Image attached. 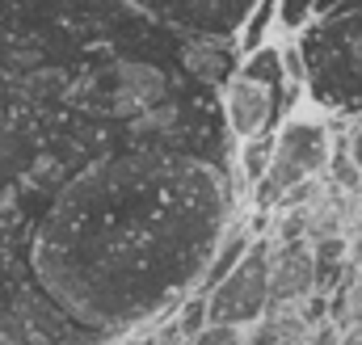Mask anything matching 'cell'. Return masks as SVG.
<instances>
[{
    "label": "cell",
    "mask_w": 362,
    "mask_h": 345,
    "mask_svg": "<svg viewBox=\"0 0 362 345\" xmlns=\"http://www.w3.org/2000/svg\"><path fill=\"white\" fill-rule=\"evenodd\" d=\"M278 345H299V337H286V341H278Z\"/></svg>",
    "instance_id": "obj_16"
},
{
    "label": "cell",
    "mask_w": 362,
    "mask_h": 345,
    "mask_svg": "<svg viewBox=\"0 0 362 345\" xmlns=\"http://www.w3.org/2000/svg\"><path fill=\"white\" fill-rule=\"evenodd\" d=\"M299 345H308V341H299Z\"/></svg>",
    "instance_id": "obj_18"
},
{
    "label": "cell",
    "mask_w": 362,
    "mask_h": 345,
    "mask_svg": "<svg viewBox=\"0 0 362 345\" xmlns=\"http://www.w3.org/2000/svg\"><path fill=\"white\" fill-rule=\"evenodd\" d=\"M270 148H274V135H262V139H249L240 144V181L249 189H257V181L266 177V165H270Z\"/></svg>",
    "instance_id": "obj_10"
},
{
    "label": "cell",
    "mask_w": 362,
    "mask_h": 345,
    "mask_svg": "<svg viewBox=\"0 0 362 345\" xmlns=\"http://www.w3.org/2000/svg\"><path fill=\"white\" fill-rule=\"evenodd\" d=\"M270 25H278V0H257V8L249 13V21H245V30H240L236 47H240L245 55H249V51H257V47H266Z\"/></svg>",
    "instance_id": "obj_9"
},
{
    "label": "cell",
    "mask_w": 362,
    "mask_h": 345,
    "mask_svg": "<svg viewBox=\"0 0 362 345\" xmlns=\"http://www.w3.org/2000/svg\"><path fill=\"white\" fill-rule=\"evenodd\" d=\"M0 345H8V341H4V337H0Z\"/></svg>",
    "instance_id": "obj_17"
},
{
    "label": "cell",
    "mask_w": 362,
    "mask_h": 345,
    "mask_svg": "<svg viewBox=\"0 0 362 345\" xmlns=\"http://www.w3.org/2000/svg\"><path fill=\"white\" fill-rule=\"evenodd\" d=\"M346 160L354 165V172L362 177V118H354L350 135H346Z\"/></svg>",
    "instance_id": "obj_13"
},
{
    "label": "cell",
    "mask_w": 362,
    "mask_h": 345,
    "mask_svg": "<svg viewBox=\"0 0 362 345\" xmlns=\"http://www.w3.org/2000/svg\"><path fill=\"white\" fill-rule=\"evenodd\" d=\"M81 144H85L81 114L38 101L8 76H0V282H8L17 269L34 308L38 295L30 286V236L38 211L30 202L38 194L47 211L51 194L76 172V165L64 160H72Z\"/></svg>",
    "instance_id": "obj_2"
},
{
    "label": "cell",
    "mask_w": 362,
    "mask_h": 345,
    "mask_svg": "<svg viewBox=\"0 0 362 345\" xmlns=\"http://www.w3.org/2000/svg\"><path fill=\"white\" fill-rule=\"evenodd\" d=\"M270 269H274V245L270 240H253L240 265L206 291V324H223V329H257L270 316Z\"/></svg>",
    "instance_id": "obj_6"
},
{
    "label": "cell",
    "mask_w": 362,
    "mask_h": 345,
    "mask_svg": "<svg viewBox=\"0 0 362 345\" xmlns=\"http://www.w3.org/2000/svg\"><path fill=\"white\" fill-rule=\"evenodd\" d=\"M135 17L152 25H169L173 34H189L198 42H232L240 38L257 0H118Z\"/></svg>",
    "instance_id": "obj_7"
},
{
    "label": "cell",
    "mask_w": 362,
    "mask_h": 345,
    "mask_svg": "<svg viewBox=\"0 0 362 345\" xmlns=\"http://www.w3.org/2000/svg\"><path fill=\"white\" fill-rule=\"evenodd\" d=\"M282 55L291 85H303L316 110L362 118V0H341L312 17Z\"/></svg>",
    "instance_id": "obj_3"
},
{
    "label": "cell",
    "mask_w": 362,
    "mask_h": 345,
    "mask_svg": "<svg viewBox=\"0 0 362 345\" xmlns=\"http://www.w3.org/2000/svg\"><path fill=\"white\" fill-rule=\"evenodd\" d=\"M308 345H346V337H341L337 329H320V333H316Z\"/></svg>",
    "instance_id": "obj_14"
},
{
    "label": "cell",
    "mask_w": 362,
    "mask_h": 345,
    "mask_svg": "<svg viewBox=\"0 0 362 345\" xmlns=\"http://www.w3.org/2000/svg\"><path fill=\"white\" fill-rule=\"evenodd\" d=\"M346 345H362V333H354V337H346Z\"/></svg>",
    "instance_id": "obj_15"
},
{
    "label": "cell",
    "mask_w": 362,
    "mask_h": 345,
    "mask_svg": "<svg viewBox=\"0 0 362 345\" xmlns=\"http://www.w3.org/2000/svg\"><path fill=\"white\" fill-rule=\"evenodd\" d=\"M185 345H245L240 329H223V324H206L198 337H189Z\"/></svg>",
    "instance_id": "obj_12"
},
{
    "label": "cell",
    "mask_w": 362,
    "mask_h": 345,
    "mask_svg": "<svg viewBox=\"0 0 362 345\" xmlns=\"http://www.w3.org/2000/svg\"><path fill=\"white\" fill-rule=\"evenodd\" d=\"M232 211L236 194L211 160L101 152L34 223L38 308L76 333H139L198 291Z\"/></svg>",
    "instance_id": "obj_1"
},
{
    "label": "cell",
    "mask_w": 362,
    "mask_h": 345,
    "mask_svg": "<svg viewBox=\"0 0 362 345\" xmlns=\"http://www.w3.org/2000/svg\"><path fill=\"white\" fill-rule=\"evenodd\" d=\"M286 88H291V72H286V55L266 42L249 55H240L232 81L223 85V118L228 131L249 144L278 131L282 105H286Z\"/></svg>",
    "instance_id": "obj_4"
},
{
    "label": "cell",
    "mask_w": 362,
    "mask_h": 345,
    "mask_svg": "<svg viewBox=\"0 0 362 345\" xmlns=\"http://www.w3.org/2000/svg\"><path fill=\"white\" fill-rule=\"evenodd\" d=\"M316 4H320V0H278V30L299 34V30L316 17Z\"/></svg>",
    "instance_id": "obj_11"
},
{
    "label": "cell",
    "mask_w": 362,
    "mask_h": 345,
    "mask_svg": "<svg viewBox=\"0 0 362 345\" xmlns=\"http://www.w3.org/2000/svg\"><path fill=\"white\" fill-rule=\"evenodd\" d=\"M316 282V253L299 240L274 249V269H270V316L282 303H295L312 291Z\"/></svg>",
    "instance_id": "obj_8"
},
{
    "label": "cell",
    "mask_w": 362,
    "mask_h": 345,
    "mask_svg": "<svg viewBox=\"0 0 362 345\" xmlns=\"http://www.w3.org/2000/svg\"><path fill=\"white\" fill-rule=\"evenodd\" d=\"M333 160V135L325 127V118L312 114H295L274 131V148H270V165L266 177L257 181V206H274L286 194H295L299 185H308L316 172L329 169Z\"/></svg>",
    "instance_id": "obj_5"
}]
</instances>
